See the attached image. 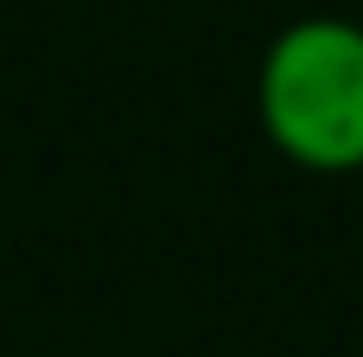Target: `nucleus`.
<instances>
[{"label": "nucleus", "mask_w": 363, "mask_h": 357, "mask_svg": "<svg viewBox=\"0 0 363 357\" xmlns=\"http://www.w3.org/2000/svg\"><path fill=\"white\" fill-rule=\"evenodd\" d=\"M255 115L300 172H363V26L345 13L281 26L255 64Z\"/></svg>", "instance_id": "nucleus-1"}]
</instances>
